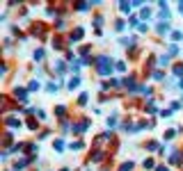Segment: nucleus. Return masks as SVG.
Instances as JSON below:
<instances>
[{
  "instance_id": "nucleus-1",
  "label": "nucleus",
  "mask_w": 183,
  "mask_h": 171,
  "mask_svg": "<svg viewBox=\"0 0 183 171\" xmlns=\"http://www.w3.org/2000/svg\"><path fill=\"white\" fill-rule=\"evenodd\" d=\"M110 66H112V62H110L108 57H101V59H99V73H101V75L110 73Z\"/></svg>"
},
{
  "instance_id": "nucleus-2",
  "label": "nucleus",
  "mask_w": 183,
  "mask_h": 171,
  "mask_svg": "<svg viewBox=\"0 0 183 171\" xmlns=\"http://www.w3.org/2000/svg\"><path fill=\"white\" fill-rule=\"evenodd\" d=\"M80 36H83V30H80V27H78V30H76V32H73V34H71V39H76V41H78Z\"/></svg>"
},
{
  "instance_id": "nucleus-3",
  "label": "nucleus",
  "mask_w": 183,
  "mask_h": 171,
  "mask_svg": "<svg viewBox=\"0 0 183 171\" xmlns=\"http://www.w3.org/2000/svg\"><path fill=\"white\" fill-rule=\"evenodd\" d=\"M158 32H162V34H165V32H167V23H162V25H158Z\"/></svg>"
},
{
  "instance_id": "nucleus-4",
  "label": "nucleus",
  "mask_w": 183,
  "mask_h": 171,
  "mask_svg": "<svg viewBox=\"0 0 183 171\" xmlns=\"http://www.w3.org/2000/svg\"><path fill=\"white\" fill-rule=\"evenodd\" d=\"M7 123H9L11 128H16V125H18V121H16V119H7Z\"/></svg>"
},
{
  "instance_id": "nucleus-5",
  "label": "nucleus",
  "mask_w": 183,
  "mask_h": 171,
  "mask_svg": "<svg viewBox=\"0 0 183 171\" xmlns=\"http://www.w3.org/2000/svg\"><path fill=\"white\" fill-rule=\"evenodd\" d=\"M178 9H181V14H183V2H181V5H178Z\"/></svg>"
}]
</instances>
